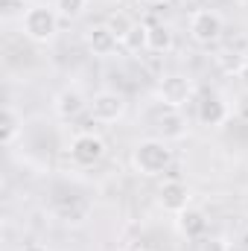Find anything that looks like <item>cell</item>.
I'll return each instance as SVG.
<instances>
[{
    "mask_svg": "<svg viewBox=\"0 0 248 251\" xmlns=\"http://www.w3.org/2000/svg\"><path fill=\"white\" fill-rule=\"evenodd\" d=\"M170 164H173V149L161 137H146V140L134 143V149H131V167H134V173H140L146 178L167 173Z\"/></svg>",
    "mask_w": 248,
    "mask_h": 251,
    "instance_id": "6da1fadb",
    "label": "cell"
},
{
    "mask_svg": "<svg viewBox=\"0 0 248 251\" xmlns=\"http://www.w3.org/2000/svg\"><path fill=\"white\" fill-rule=\"evenodd\" d=\"M21 32L32 44H50L56 38V32H59V12H56V6H44V3L29 6L21 15Z\"/></svg>",
    "mask_w": 248,
    "mask_h": 251,
    "instance_id": "7a4b0ae2",
    "label": "cell"
},
{
    "mask_svg": "<svg viewBox=\"0 0 248 251\" xmlns=\"http://www.w3.org/2000/svg\"><path fill=\"white\" fill-rule=\"evenodd\" d=\"M222 32H225V21H222L219 12H213V9H196L190 15V38L196 44L210 47V44H216L222 38Z\"/></svg>",
    "mask_w": 248,
    "mask_h": 251,
    "instance_id": "3957f363",
    "label": "cell"
},
{
    "mask_svg": "<svg viewBox=\"0 0 248 251\" xmlns=\"http://www.w3.org/2000/svg\"><path fill=\"white\" fill-rule=\"evenodd\" d=\"M158 100L167 105V108H184L187 102L193 100V94H196V85H193V79H187L184 73H167L161 82H158Z\"/></svg>",
    "mask_w": 248,
    "mask_h": 251,
    "instance_id": "277c9868",
    "label": "cell"
},
{
    "mask_svg": "<svg viewBox=\"0 0 248 251\" xmlns=\"http://www.w3.org/2000/svg\"><path fill=\"white\" fill-rule=\"evenodd\" d=\"M70 158L79 167H94L105 158V140L94 131H82L70 140Z\"/></svg>",
    "mask_w": 248,
    "mask_h": 251,
    "instance_id": "5b68a950",
    "label": "cell"
},
{
    "mask_svg": "<svg viewBox=\"0 0 248 251\" xmlns=\"http://www.w3.org/2000/svg\"><path fill=\"white\" fill-rule=\"evenodd\" d=\"M125 114V97L117 91H97L91 97V117L99 123H117Z\"/></svg>",
    "mask_w": 248,
    "mask_h": 251,
    "instance_id": "8992f818",
    "label": "cell"
},
{
    "mask_svg": "<svg viewBox=\"0 0 248 251\" xmlns=\"http://www.w3.org/2000/svg\"><path fill=\"white\" fill-rule=\"evenodd\" d=\"M196 117H198V123L201 126L216 128V126H222L228 117H231V108H228V102H225L222 94L210 91V94H204V97L198 100V105H196Z\"/></svg>",
    "mask_w": 248,
    "mask_h": 251,
    "instance_id": "52a82bcc",
    "label": "cell"
},
{
    "mask_svg": "<svg viewBox=\"0 0 248 251\" xmlns=\"http://www.w3.org/2000/svg\"><path fill=\"white\" fill-rule=\"evenodd\" d=\"M158 201H161V207L167 210V213H181L190 207V187H187L184 181H178V178H173V181H164L161 190H158Z\"/></svg>",
    "mask_w": 248,
    "mask_h": 251,
    "instance_id": "ba28073f",
    "label": "cell"
},
{
    "mask_svg": "<svg viewBox=\"0 0 248 251\" xmlns=\"http://www.w3.org/2000/svg\"><path fill=\"white\" fill-rule=\"evenodd\" d=\"M53 108H56V114H59L62 120H73V117H79L85 108H91V100L82 94V88H64V91L56 94Z\"/></svg>",
    "mask_w": 248,
    "mask_h": 251,
    "instance_id": "9c48e42d",
    "label": "cell"
},
{
    "mask_svg": "<svg viewBox=\"0 0 248 251\" xmlns=\"http://www.w3.org/2000/svg\"><path fill=\"white\" fill-rule=\"evenodd\" d=\"M85 44H88V50H91L94 56L108 59V56H114V53H117L120 38H117L105 24H97V26H91V29L85 32Z\"/></svg>",
    "mask_w": 248,
    "mask_h": 251,
    "instance_id": "30bf717a",
    "label": "cell"
},
{
    "mask_svg": "<svg viewBox=\"0 0 248 251\" xmlns=\"http://www.w3.org/2000/svg\"><path fill=\"white\" fill-rule=\"evenodd\" d=\"M155 128H158L161 140H181L187 134V120L178 108H167V105H164V111H161L158 120H155Z\"/></svg>",
    "mask_w": 248,
    "mask_h": 251,
    "instance_id": "8fae6325",
    "label": "cell"
},
{
    "mask_svg": "<svg viewBox=\"0 0 248 251\" xmlns=\"http://www.w3.org/2000/svg\"><path fill=\"white\" fill-rule=\"evenodd\" d=\"M175 225H178V231L184 234L187 240H201L204 231H207V216H204V210H198V207H187V210L178 213Z\"/></svg>",
    "mask_w": 248,
    "mask_h": 251,
    "instance_id": "7c38bea8",
    "label": "cell"
},
{
    "mask_svg": "<svg viewBox=\"0 0 248 251\" xmlns=\"http://www.w3.org/2000/svg\"><path fill=\"white\" fill-rule=\"evenodd\" d=\"M24 131V114L15 108V105H6L3 108V126H0V137L6 146H12L18 140V134Z\"/></svg>",
    "mask_w": 248,
    "mask_h": 251,
    "instance_id": "4fadbf2b",
    "label": "cell"
},
{
    "mask_svg": "<svg viewBox=\"0 0 248 251\" xmlns=\"http://www.w3.org/2000/svg\"><path fill=\"white\" fill-rule=\"evenodd\" d=\"M173 44H175V38H173V29H170L167 24L149 26V50H152V53H170Z\"/></svg>",
    "mask_w": 248,
    "mask_h": 251,
    "instance_id": "5bb4252c",
    "label": "cell"
},
{
    "mask_svg": "<svg viewBox=\"0 0 248 251\" xmlns=\"http://www.w3.org/2000/svg\"><path fill=\"white\" fill-rule=\"evenodd\" d=\"M123 47L128 53H143V50H149V26H146V24H134L131 32L125 35Z\"/></svg>",
    "mask_w": 248,
    "mask_h": 251,
    "instance_id": "9a60e30c",
    "label": "cell"
},
{
    "mask_svg": "<svg viewBox=\"0 0 248 251\" xmlns=\"http://www.w3.org/2000/svg\"><path fill=\"white\" fill-rule=\"evenodd\" d=\"M134 24H137V21H131L125 12H111V15H108V21H105V26H108V29L120 38V47H123L125 35L131 32V26H134Z\"/></svg>",
    "mask_w": 248,
    "mask_h": 251,
    "instance_id": "2e32d148",
    "label": "cell"
},
{
    "mask_svg": "<svg viewBox=\"0 0 248 251\" xmlns=\"http://www.w3.org/2000/svg\"><path fill=\"white\" fill-rule=\"evenodd\" d=\"M53 6H56L59 18H67V21H73V18H79V15L88 9V0H56Z\"/></svg>",
    "mask_w": 248,
    "mask_h": 251,
    "instance_id": "e0dca14e",
    "label": "cell"
},
{
    "mask_svg": "<svg viewBox=\"0 0 248 251\" xmlns=\"http://www.w3.org/2000/svg\"><path fill=\"white\" fill-rule=\"evenodd\" d=\"M198 251H231L225 237H201V246Z\"/></svg>",
    "mask_w": 248,
    "mask_h": 251,
    "instance_id": "ac0fdd59",
    "label": "cell"
},
{
    "mask_svg": "<svg viewBox=\"0 0 248 251\" xmlns=\"http://www.w3.org/2000/svg\"><path fill=\"white\" fill-rule=\"evenodd\" d=\"M234 114H237V120L248 123V91H243V94L237 97V102H234Z\"/></svg>",
    "mask_w": 248,
    "mask_h": 251,
    "instance_id": "d6986e66",
    "label": "cell"
},
{
    "mask_svg": "<svg viewBox=\"0 0 248 251\" xmlns=\"http://www.w3.org/2000/svg\"><path fill=\"white\" fill-rule=\"evenodd\" d=\"M0 9H3V15H6V18H12L15 12H21V9H24V0H0ZM21 15H24V12H21Z\"/></svg>",
    "mask_w": 248,
    "mask_h": 251,
    "instance_id": "ffe728a7",
    "label": "cell"
},
{
    "mask_svg": "<svg viewBox=\"0 0 248 251\" xmlns=\"http://www.w3.org/2000/svg\"><path fill=\"white\" fill-rule=\"evenodd\" d=\"M237 79L243 82V88L248 91V62H243V64H240V70H237Z\"/></svg>",
    "mask_w": 248,
    "mask_h": 251,
    "instance_id": "44dd1931",
    "label": "cell"
},
{
    "mask_svg": "<svg viewBox=\"0 0 248 251\" xmlns=\"http://www.w3.org/2000/svg\"><path fill=\"white\" fill-rule=\"evenodd\" d=\"M21 251H50V249H47V246H41V243H26Z\"/></svg>",
    "mask_w": 248,
    "mask_h": 251,
    "instance_id": "7402d4cb",
    "label": "cell"
},
{
    "mask_svg": "<svg viewBox=\"0 0 248 251\" xmlns=\"http://www.w3.org/2000/svg\"><path fill=\"white\" fill-rule=\"evenodd\" d=\"M140 3H146V6H164L167 0H140Z\"/></svg>",
    "mask_w": 248,
    "mask_h": 251,
    "instance_id": "603a6c76",
    "label": "cell"
},
{
    "mask_svg": "<svg viewBox=\"0 0 248 251\" xmlns=\"http://www.w3.org/2000/svg\"><path fill=\"white\" fill-rule=\"evenodd\" d=\"M137 251H149V249H137Z\"/></svg>",
    "mask_w": 248,
    "mask_h": 251,
    "instance_id": "cb8c5ba5",
    "label": "cell"
}]
</instances>
